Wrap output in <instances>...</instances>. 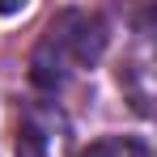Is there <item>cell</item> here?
I'll list each match as a JSON object with an SVG mask.
<instances>
[{
	"label": "cell",
	"instance_id": "6da1fadb",
	"mask_svg": "<svg viewBox=\"0 0 157 157\" xmlns=\"http://www.w3.org/2000/svg\"><path fill=\"white\" fill-rule=\"evenodd\" d=\"M106 21L94 9H59L43 26L34 51H30V81L43 94H59L81 72H89L106 51Z\"/></svg>",
	"mask_w": 157,
	"mask_h": 157
},
{
	"label": "cell",
	"instance_id": "7a4b0ae2",
	"mask_svg": "<svg viewBox=\"0 0 157 157\" xmlns=\"http://www.w3.org/2000/svg\"><path fill=\"white\" fill-rule=\"evenodd\" d=\"M17 157H72V123L59 102L38 98L26 106L17 128Z\"/></svg>",
	"mask_w": 157,
	"mask_h": 157
},
{
	"label": "cell",
	"instance_id": "3957f363",
	"mask_svg": "<svg viewBox=\"0 0 157 157\" xmlns=\"http://www.w3.org/2000/svg\"><path fill=\"white\" fill-rule=\"evenodd\" d=\"M119 85H123L128 102L136 106L140 115H149V110H153V43H149V34H140V38H136V47H132V55L123 59Z\"/></svg>",
	"mask_w": 157,
	"mask_h": 157
},
{
	"label": "cell",
	"instance_id": "277c9868",
	"mask_svg": "<svg viewBox=\"0 0 157 157\" xmlns=\"http://www.w3.org/2000/svg\"><path fill=\"white\" fill-rule=\"evenodd\" d=\"M77 157H153V149L140 136H102L89 149H81Z\"/></svg>",
	"mask_w": 157,
	"mask_h": 157
}]
</instances>
